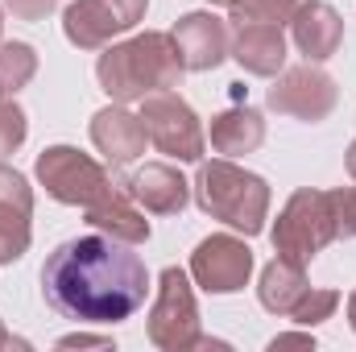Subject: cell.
Segmentation results:
<instances>
[{
	"instance_id": "1",
	"label": "cell",
	"mask_w": 356,
	"mask_h": 352,
	"mask_svg": "<svg viewBox=\"0 0 356 352\" xmlns=\"http://www.w3.org/2000/svg\"><path fill=\"white\" fill-rule=\"evenodd\" d=\"M42 294L63 319L120 323L149 294V269L116 237H75L42 265Z\"/></svg>"
},
{
	"instance_id": "2",
	"label": "cell",
	"mask_w": 356,
	"mask_h": 352,
	"mask_svg": "<svg viewBox=\"0 0 356 352\" xmlns=\"http://www.w3.org/2000/svg\"><path fill=\"white\" fill-rule=\"evenodd\" d=\"M182 58L170 33H137L120 46H108L95 63V79L116 104L145 99L154 91H170L182 83Z\"/></svg>"
},
{
	"instance_id": "3",
	"label": "cell",
	"mask_w": 356,
	"mask_h": 352,
	"mask_svg": "<svg viewBox=\"0 0 356 352\" xmlns=\"http://www.w3.org/2000/svg\"><path fill=\"white\" fill-rule=\"evenodd\" d=\"M191 186H195V203L211 220H220V224H228L245 237H257L266 228L269 182L261 175H253V170H245L228 158H216V162L199 166Z\"/></svg>"
},
{
	"instance_id": "4",
	"label": "cell",
	"mask_w": 356,
	"mask_h": 352,
	"mask_svg": "<svg viewBox=\"0 0 356 352\" xmlns=\"http://www.w3.org/2000/svg\"><path fill=\"white\" fill-rule=\"evenodd\" d=\"M273 253L294 265L315 262L332 241H340V216H336V191H294L273 224Z\"/></svg>"
},
{
	"instance_id": "5",
	"label": "cell",
	"mask_w": 356,
	"mask_h": 352,
	"mask_svg": "<svg viewBox=\"0 0 356 352\" xmlns=\"http://www.w3.org/2000/svg\"><path fill=\"white\" fill-rule=\"evenodd\" d=\"M38 182L46 186L50 199H58L67 207H83V211H88L91 203L108 199L112 191H120L112 182V175L95 158L79 154L75 145H50V150H42L38 154Z\"/></svg>"
},
{
	"instance_id": "6",
	"label": "cell",
	"mask_w": 356,
	"mask_h": 352,
	"mask_svg": "<svg viewBox=\"0 0 356 352\" xmlns=\"http://www.w3.org/2000/svg\"><path fill=\"white\" fill-rule=\"evenodd\" d=\"M149 344L162 352H191L199 349V307H195V290L191 278L170 265L158 278V298L149 307Z\"/></svg>"
},
{
	"instance_id": "7",
	"label": "cell",
	"mask_w": 356,
	"mask_h": 352,
	"mask_svg": "<svg viewBox=\"0 0 356 352\" xmlns=\"http://www.w3.org/2000/svg\"><path fill=\"white\" fill-rule=\"evenodd\" d=\"M137 116L145 120V133H149V141L162 154H170L178 162H203L207 137H203V125H199L195 108L182 95H175V91H154V95L141 99V112Z\"/></svg>"
},
{
	"instance_id": "8",
	"label": "cell",
	"mask_w": 356,
	"mask_h": 352,
	"mask_svg": "<svg viewBox=\"0 0 356 352\" xmlns=\"http://www.w3.org/2000/svg\"><path fill=\"white\" fill-rule=\"evenodd\" d=\"M149 0H75L63 13V33L79 50H99L145 17Z\"/></svg>"
},
{
	"instance_id": "9",
	"label": "cell",
	"mask_w": 356,
	"mask_h": 352,
	"mask_svg": "<svg viewBox=\"0 0 356 352\" xmlns=\"http://www.w3.org/2000/svg\"><path fill=\"white\" fill-rule=\"evenodd\" d=\"M340 99V88L327 71H319L315 63L307 67H290L277 75V83L269 88L266 104L277 112V116H294V120H327L332 108Z\"/></svg>"
},
{
	"instance_id": "10",
	"label": "cell",
	"mask_w": 356,
	"mask_h": 352,
	"mask_svg": "<svg viewBox=\"0 0 356 352\" xmlns=\"http://www.w3.org/2000/svg\"><path fill=\"white\" fill-rule=\"evenodd\" d=\"M249 273H253V249L241 237L216 232V237L199 241L191 253V278L207 294H236L249 286Z\"/></svg>"
},
{
	"instance_id": "11",
	"label": "cell",
	"mask_w": 356,
	"mask_h": 352,
	"mask_svg": "<svg viewBox=\"0 0 356 352\" xmlns=\"http://www.w3.org/2000/svg\"><path fill=\"white\" fill-rule=\"evenodd\" d=\"M170 38H175L178 58H182L186 71H216V67L228 58V50H232L228 25H224L216 13H207V8L178 17V25H175Z\"/></svg>"
},
{
	"instance_id": "12",
	"label": "cell",
	"mask_w": 356,
	"mask_h": 352,
	"mask_svg": "<svg viewBox=\"0 0 356 352\" xmlns=\"http://www.w3.org/2000/svg\"><path fill=\"white\" fill-rule=\"evenodd\" d=\"M29 216H33V191L25 175L0 162V265H13L29 249Z\"/></svg>"
},
{
	"instance_id": "13",
	"label": "cell",
	"mask_w": 356,
	"mask_h": 352,
	"mask_svg": "<svg viewBox=\"0 0 356 352\" xmlns=\"http://www.w3.org/2000/svg\"><path fill=\"white\" fill-rule=\"evenodd\" d=\"M91 141L116 170V166H129V162H137L145 154L149 133H145V120L133 116L124 104H108V108H99L91 116Z\"/></svg>"
},
{
	"instance_id": "14",
	"label": "cell",
	"mask_w": 356,
	"mask_h": 352,
	"mask_svg": "<svg viewBox=\"0 0 356 352\" xmlns=\"http://www.w3.org/2000/svg\"><path fill=\"white\" fill-rule=\"evenodd\" d=\"M120 186L129 191L133 203H141L154 216H178L191 203V182L178 175L175 166H166V162H145L141 170H133Z\"/></svg>"
},
{
	"instance_id": "15",
	"label": "cell",
	"mask_w": 356,
	"mask_h": 352,
	"mask_svg": "<svg viewBox=\"0 0 356 352\" xmlns=\"http://www.w3.org/2000/svg\"><path fill=\"white\" fill-rule=\"evenodd\" d=\"M290 33H294V46L307 63H323L344 42V17L323 0H302L294 21H290Z\"/></svg>"
},
{
	"instance_id": "16",
	"label": "cell",
	"mask_w": 356,
	"mask_h": 352,
	"mask_svg": "<svg viewBox=\"0 0 356 352\" xmlns=\"http://www.w3.org/2000/svg\"><path fill=\"white\" fill-rule=\"evenodd\" d=\"M249 75H282L286 67V38L282 25H232V50H228Z\"/></svg>"
},
{
	"instance_id": "17",
	"label": "cell",
	"mask_w": 356,
	"mask_h": 352,
	"mask_svg": "<svg viewBox=\"0 0 356 352\" xmlns=\"http://www.w3.org/2000/svg\"><path fill=\"white\" fill-rule=\"evenodd\" d=\"M266 141V120L257 108H228L211 120V150L216 154H228V158H241V154H253L261 150Z\"/></svg>"
},
{
	"instance_id": "18",
	"label": "cell",
	"mask_w": 356,
	"mask_h": 352,
	"mask_svg": "<svg viewBox=\"0 0 356 352\" xmlns=\"http://www.w3.org/2000/svg\"><path fill=\"white\" fill-rule=\"evenodd\" d=\"M88 224L91 228H99L104 237L124 241V245H141V241H149V220L133 207L129 191H112L108 199L91 203L88 207Z\"/></svg>"
},
{
	"instance_id": "19",
	"label": "cell",
	"mask_w": 356,
	"mask_h": 352,
	"mask_svg": "<svg viewBox=\"0 0 356 352\" xmlns=\"http://www.w3.org/2000/svg\"><path fill=\"white\" fill-rule=\"evenodd\" d=\"M307 273L302 265L286 262V257H273V262L261 269V286H257V298L269 315H290L298 307V298L307 294Z\"/></svg>"
},
{
	"instance_id": "20",
	"label": "cell",
	"mask_w": 356,
	"mask_h": 352,
	"mask_svg": "<svg viewBox=\"0 0 356 352\" xmlns=\"http://www.w3.org/2000/svg\"><path fill=\"white\" fill-rule=\"evenodd\" d=\"M38 75V50L29 42H0V95L13 99Z\"/></svg>"
},
{
	"instance_id": "21",
	"label": "cell",
	"mask_w": 356,
	"mask_h": 352,
	"mask_svg": "<svg viewBox=\"0 0 356 352\" xmlns=\"http://www.w3.org/2000/svg\"><path fill=\"white\" fill-rule=\"evenodd\" d=\"M302 0H241L232 4V25H290Z\"/></svg>"
},
{
	"instance_id": "22",
	"label": "cell",
	"mask_w": 356,
	"mask_h": 352,
	"mask_svg": "<svg viewBox=\"0 0 356 352\" xmlns=\"http://www.w3.org/2000/svg\"><path fill=\"white\" fill-rule=\"evenodd\" d=\"M25 137H29V120H25L21 104H13V99L0 95V162L8 154H17L25 145Z\"/></svg>"
},
{
	"instance_id": "23",
	"label": "cell",
	"mask_w": 356,
	"mask_h": 352,
	"mask_svg": "<svg viewBox=\"0 0 356 352\" xmlns=\"http://www.w3.org/2000/svg\"><path fill=\"white\" fill-rule=\"evenodd\" d=\"M336 307H340V294H336V290H307V294L298 298V307L290 311V319L302 323V328H315V323L332 319Z\"/></svg>"
},
{
	"instance_id": "24",
	"label": "cell",
	"mask_w": 356,
	"mask_h": 352,
	"mask_svg": "<svg viewBox=\"0 0 356 352\" xmlns=\"http://www.w3.org/2000/svg\"><path fill=\"white\" fill-rule=\"evenodd\" d=\"M4 8H8L17 21H46V17L58 8V0H4Z\"/></svg>"
},
{
	"instance_id": "25",
	"label": "cell",
	"mask_w": 356,
	"mask_h": 352,
	"mask_svg": "<svg viewBox=\"0 0 356 352\" xmlns=\"http://www.w3.org/2000/svg\"><path fill=\"white\" fill-rule=\"evenodd\" d=\"M336 216H340V237H356V186L336 191Z\"/></svg>"
},
{
	"instance_id": "26",
	"label": "cell",
	"mask_w": 356,
	"mask_h": 352,
	"mask_svg": "<svg viewBox=\"0 0 356 352\" xmlns=\"http://www.w3.org/2000/svg\"><path fill=\"white\" fill-rule=\"evenodd\" d=\"M58 349H112V336H88V332H75V336H63Z\"/></svg>"
},
{
	"instance_id": "27",
	"label": "cell",
	"mask_w": 356,
	"mask_h": 352,
	"mask_svg": "<svg viewBox=\"0 0 356 352\" xmlns=\"http://www.w3.org/2000/svg\"><path fill=\"white\" fill-rule=\"evenodd\" d=\"M269 349H315V336H307V332H286V336H273L269 340Z\"/></svg>"
},
{
	"instance_id": "28",
	"label": "cell",
	"mask_w": 356,
	"mask_h": 352,
	"mask_svg": "<svg viewBox=\"0 0 356 352\" xmlns=\"http://www.w3.org/2000/svg\"><path fill=\"white\" fill-rule=\"evenodd\" d=\"M0 349H29V344H25V340H17V336L0 323Z\"/></svg>"
},
{
	"instance_id": "29",
	"label": "cell",
	"mask_w": 356,
	"mask_h": 352,
	"mask_svg": "<svg viewBox=\"0 0 356 352\" xmlns=\"http://www.w3.org/2000/svg\"><path fill=\"white\" fill-rule=\"evenodd\" d=\"M348 175L356 178V141H353V145H348Z\"/></svg>"
},
{
	"instance_id": "30",
	"label": "cell",
	"mask_w": 356,
	"mask_h": 352,
	"mask_svg": "<svg viewBox=\"0 0 356 352\" xmlns=\"http://www.w3.org/2000/svg\"><path fill=\"white\" fill-rule=\"evenodd\" d=\"M348 323H353V332H356V290H353V298H348Z\"/></svg>"
},
{
	"instance_id": "31",
	"label": "cell",
	"mask_w": 356,
	"mask_h": 352,
	"mask_svg": "<svg viewBox=\"0 0 356 352\" xmlns=\"http://www.w3.org/2000/svg\"><path fill=\"white\" fill-rule=\"evenodd\" d=\"M211 4H224V8H232V4H241V0H211Z\"/></svg>"
},
{
	"instance_id": "32",
	"label": "cell",
	"mask_w": 356,
	"mask_h": 352,
	"mask_svg": "<svg viewBox=\"0 0 356 352\" xmlns=\"http://www.w3.org/2000/svg\"><path fill=\"white\" fill-rule=\"evenodd\" d=\"M0 29H4V13H0Z\"/></svg>"
}]
</instances>
